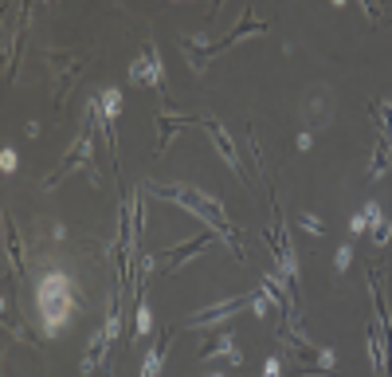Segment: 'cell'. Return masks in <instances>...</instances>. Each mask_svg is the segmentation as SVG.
Masks as SVG:
<instances>
[{"mask_svg":"<svg viewBox=\"0 0 392 377\" xmlns=\"http://www.w3.org/2000/svg\"><path fill=\"white\" fill-rule=\"evenodd\" d=\"M153 188V197H165V200H176V205H185L192 217H204L208 224H212L220 236L232 244L235 252H239V236L232 232V224H227V217H224V209H220V200H212V197H204V193H196V188H185V185H149Z\"/></svg>","mask_w":392,"mask_h":377,"instance_id":"cell-1","label":"cell"},{"mask_svg":"<svg viewBox=\"0 0 392 377\" xmlns=\"http://www.w3.org/2000/svg\"><path fill=\"white\" fill-rule=\"evenodd\" d=\"M71 307H75V295H71L67 279L59 275V271L43 275V287H39V310H43V327H48V334H59V330H63Z\"/></svg>","mask_w":392,"mask_h":377,"instance_id":"cell-2","label":"cell"},{"mask_svg":"<svg viewBox=\"0 0 392 377\" xmlns=\"http://www.w3.org/2000/svg\"><path fill=\"white\" fill-rule=\"evenodd\" d=\"M90 138H94V130H83V134H78V142H75V146H71V153H67V158H63V165H59L55 169V173H51V177H48V188L51 185H59V181H63V177H67V173H71V169H75V165H87V161H90Z\"/></svg>","mask_w":392,"mask_h":377,"instance_id":"cell-3","label":"cell"},{"mask_svg":"<svg viewBox=\"0 0 392 377\" xmlns=\"http://www.w3.org/2000/svg\"><path fill=\"white\" fill-rule=\"evenodd\" d=\"M255 299H259V295L224 299V303H216V307H208V310H200V315H192V318H188V327H212V322H220V318L235 315V310H239V307H255Z\"/></svg>","mask_w":392,"mask_h":377,"instance_id":"cell-4","label":"cell"},{"mask_svg":"<svg viewBox=\"0 0 392 377\" xmlns=\"http://www.w3.org/2000/svg\"><path fill=\"white\" fill-rule=\"evenodd\" d=\"M130 83H153L157 90H165V79H161V63H157V48H153V43H146L141 60L130 67Z\"/></svg>","mask_w":392,"mask_h":377,"instance_id":"cell-5","label":"cell"},{"mask_svg":"<svg viewBox=\"0 0 392 377\" xmlns=\"http://www.w3.org/2000/svg\"><path fill=\"white\" fill-rule=\"evenodd\" d=\"M208 244H212V236H208V232H200V236H196V240H188V244H181V248H173V252H169V256H161V268H165V271H176V268H181V263H185V259H192L196 252H200V248H208Z\"/></svg>","mask_w":392,"mask_h":377,"instance_id":"cell-6","label":"cell"},{"mask_svg":"<svg viewBox=\"0 0 392 377\" xmlns=\"http://www.w3.org/2000/svg\"><path fill=\"white\" fill-rule=\"evenodd\" d=\"M200 126L208 130V138L216 142V149L224 153V161H227V165H232L235 173H239V158H235V146H232V138H227V134H224V126H220V122H216V118H200Z\"/></svg>","mask_w":392,"mask_h":377,"instance_id":"cell-7","label":"cell"},{"mask_svg":"<svg viewBox=\"0 0 392 377\" xmlns=\"http://www.w3.org/2000/svg\"><path fill=\"white\" fill-rule=\"evenodd\" d=\"M185 122H192V118H188V114H173V118H169V110H161V114H157V153L165 149L169 134H173L176 126H185Z\"/></svg>","mask_w":392,"mask_h":377,"instance_id":"cell-8","label":"cell"},{"mask_svg":"<svg viewBox=\"0 0 392 377\" xmlns=\"http://www.w3.org/2000/svg\"><path fill=\"white\" fill-rule=\"evenodd\" d=\"M251 32H267V24H259V20H255V16H244V24H235V28H232V36H224V40L216 43L212 51H224V48H232L235 40H244V36H251Z\"/></svg>","mask_w":392,"mask_h":377,"instance_id":"cell-9","label":"cell"},{"mask_svg":"<svg viewBox=\"0 0 392 377\" xmlns=\"http://www.w3.org/2000/svg\"><path fill=\"white\" fill-rule=\"evenodd\" d=\"M165 342H169V330H161V334H157V342L149 346V354H146L141 377H157V369H161V357H165Z\"/></svg>","mask_w":392,"mask_h":377,"instance_id":"cell-10","label":"cell"},{"mask_svg":"<svg viewBox=\"0 0 392 377\" xmlns=\"http://www.w3.org/2000/svg\"><path fill=\"white\" fill-rule=\"evenodd\" d=\"M4 240H8V259L12 268H16V279L28 275V268H24V256H20V240H16V228H12V220L4 217Z\"/></svg>","mask_w":392,"mask_h":377,"instance_id":"cell-11","label":"cell"},{"mask_svg":"<svg viewBox=\"0 0 392 377\" xmlns=\"http://www.w3.org/2000/svg\"><path fill=\"white\" fill-rule=\"evenodd\" d=\"M106 342H110V338H106V330H98V334L90 338L87 354H83V369H87V373L98 366V362H102V354H106Z\"/></svg>","mask_w":392,"mask_h":377,"instance_id":"cell-12","label":"cell"},{"mask_svg":"<svg viewBox=\"0 0 392 377\" xmlns=\"http://www.w3.org/2000/svg\"><path fill=\"white\" fill-rule=\"evenodd\" d=\"M369 114H372L377 122H381V138H384V142H392V107H384V102L372 99V102H369Z\"/></svg>","mask_w":392,"mask_h":377,"instance_id":"cell-13","label":"cell"},{"mask_svg":"<svg viewBox=\"0 0 392 377\" xmlns=\"http://www.w3.org/2000/svg\"><path fill=\"white\" fill-rule=\"evenodd\" d=\"M326 118H330V107H326L322 90H314V95H310V110H306V122H310V126H322Z\"/></svg>","mask_w":392,"mask_h":377,"instance_id":"cell-14","label":"cell"},{"mask_svg":"<svg viewBox=\"0 0 392 377\" xmlns=\"http://www.w3.org/2000/svg\"><path fill=\"white\" fill-rule=\"evenodd\" d=\"M384 169H388V142H377V153H372V169H369V177H381Z\"/></svg>","mask_w":392,"mask_h":377,"instance_id":"cell-15","label":"cell"},{"mask_svg":"<svg viewBox=\"0 0 392 377\" xmlns=\"http://www.w3.org/2000/svg\"><path fill=\"white\" fill-rule=\"evenodd\" d=\"M181 48H185V55H188V60H192V71H204V60H208V51H200V48H196V43H192V40H188V36H185V40H181Z\"/></svg>","mask_w":392,"mask_h":377,"instance_id":"cell-16","label":"cell"},{"mask_svg":"<svg viewBox=\"0 0 392 377\" xmlns=\"http://www.w3.org/2000/svg\"><path fill=\"white\" fill-rule=\"evenodd\" d=\"M388 236H392V228H388V220H377V224H372V240H377V244H388Z\"/></svg>","mask_w":392,"mask_h":377,"instance_id":"cell-17","label":"cell"},{"mask_svg":"<svg viewBox=\"0 0 392 377\" xmlns=\"http://www.w3.org/2000/svg\"><path fill=\"white\" fill-rule=\"evenodd\" d=\"M298 224H302V228L306 232H314V236H322V220H318V217H310V212H302V217H298Z\"/></svg>","mask_w":392,"mask_h":377,"instance_id":"cell-18","label":"cell"},{"mask_svg":"<svg viewBox=\"0 0 392 377\" xmlns=\"http://www.w3.org/2000/svg\"><path fill=\"white\" fill-rule=\"evenodd\" d=\"M349 259H353V248H349V244H345V248H337V271L349 268Z\"/></svg>","mask_w":392,"mask_h":377,"instance_id":"cell-19","label":"cell"},{"mask_svg":"<svg viewBox=\"0 0 392 377\" xmlns=\"http://www.w3.org/2000/svg\"><path fill=\"white\" fill-rule=\"evenodd\" d=\"M0 158H4V173H12V169H16V149H4Z\"/></svg>","mask_w":392,"mask_h":377,"instance_id":"cell-20","label":"cell"},{"mask_svg":"<svg viewBox=\"0 0 392 377\" xmlns=\"http://www.w3.org/2000/svg\"><path fill=\"white\" fill-rule=\"evenodd\" d=\"M263 373H267V377H274V373H279V362H274V357H271V362H267V366H263Z\"/></svg>","mask_w":392,"mask_h":377,"instance_id":"cell-21","label":"cell"}]
</instances>
